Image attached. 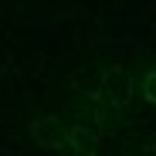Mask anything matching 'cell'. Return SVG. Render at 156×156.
Masks as SVG:
<instances>
[{"instance_id": "1", "label": "cell", "mask_w": 156, "mask_h": 156, "mask_svg": "<svg viewBox=\"0 0 156 156\" xmlns=\"http://www.w3.org/2000/svg\"><path fill=\"white\" fill-rule=\"evenodd\" d=\"M146 95L156 102V75H149V78H146Z\"/></svg>"}]
</instances>
